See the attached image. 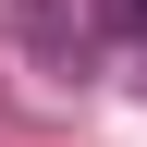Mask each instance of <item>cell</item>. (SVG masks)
<instances>
[{
  "mask_svg": "<svg viewBox=\"0 0 147 147\" xmlns=\"http://www.w3.org/2000/svg\"><path fill=\"white\" fill-rule=\"evenodd\" d=\"M110 25H135V37H147V0H110Z\"/></svg>",
  "mask_w": 147,
  "mask_h": 147,
  "instance_id": "cell-1",
  "label": "cell"
}]
</instances>
